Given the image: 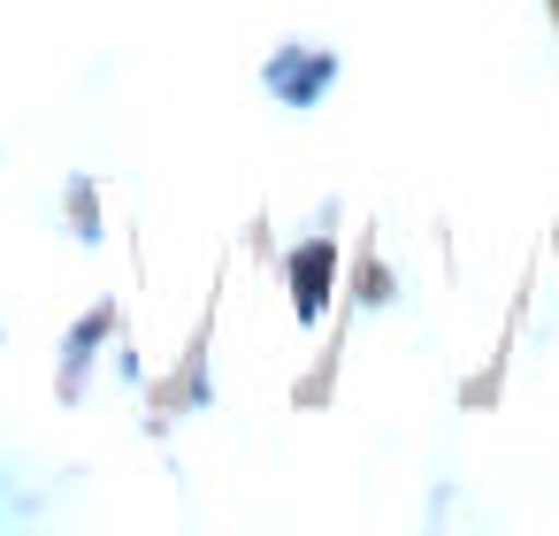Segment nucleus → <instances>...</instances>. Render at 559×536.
Segmentation results:
<instances>
[{"mask_svg": "<svg viewBox=\"0 0 559 536\" xmlns=\"http://www.w3.org/2000/svg\"><path fill=\"white\" fill-rule=\"evenodd\" d=\"M116 330V307H93L78 330H70V353H62V391H78V376H85V360H93V345Z\"/></svg>", "mask_w": 559, "mask_h": 536, "instance_id": "3", "label": "nucleus"}, {"mask_svg": "<svg viewBox=\"0 0 559 536\" xmlns=\"http://www.w3.org/2000/svg\"><path fill=\"white\" fill-rule=\"evenodd\" d=\"M337 78H345L337 47H307V39H284V47L261 62V85H269V100H284V108H314Z\"/></svg>", "mask_w": 559, "mask_h": 536, "instance_id": "1", "label": "nucleus"}, {"mask_svg": "<svg viewBox=\"0 0 559 536\" xmlns=\"http://www.w3.org/2000/svg\"><path fill=\"white\" fill-rule=\"evenodd\" d=\"M70 215H78V238H100V207H93V184H70Z\"/></svg>", "mask_w": 559, "mask_h": 536, "instance_id": "5", "label": "nucleus"}, {"mask_svg": "<svg viewBox=\"0 0 559 536\" xmlns=\"http://www.w3.org/2000/svg\"><path fill=\"white\" fill-rule=\"evenodd\" d=\"M284 276H292V314L314 330L322 314H330V291H337V238H299L292 246V261H284Z\"/></svg>", "mask_w": 559, "mask_h": 536, "instance_id": "2", "label": "nucleus"}, {"mask_svg": "<svg viewBox=\"0 0 559 536\" xmlns=\"http://www.w3.org/2000/svg\"><path fill=\"white\" fill-rule=\"evenodd\" d=\"M391 299H399V276L368 253V269H360V307H391Z\"/></svg>", "mask_w": 559, "mask_h": 536, "instance_id": "4", "label": "nucleus"}]
</instances>
